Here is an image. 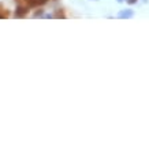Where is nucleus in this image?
Instances as JSON below:
<instances>
[{"label":"nucleus","mask_w":149,"mask_h":149,"mask_svg":"<svg viewBox=\"0 0 149 149\" xmlns=\"http://www.w3.org/2000/svg\"><path fill=\"white\" fill-rule=\"evenodd\" d=\"M27 10L26 8H22V7H18L17 11H15V17H23L25 14H26Z\"/></svg>","instance_id":"nucleus-3"},{"label":"nucleus","mask_w":149,"mask_h":149,"mask_svg":"<svg viewBox=\"0 0 149 149\" xmlns=\"http://www.w3.org/2000/svg\"><path fill=\"white\" fill-rule=\"evenodd\" d=\"M56 18H64V15L62 13H56V15H55Z\"/></svg>","instance_id":"nucleus-4"},{"label":"nucleus","mask_w":149,"mask_h":149,"mask_svg":"<svg viewBox=\"0 0 149 149\" xmlns=\"http://www.w3.org/2000/svg\"><path fill=\"white\" fill-rule=\"evenodd\" d=\"M134 15L133 10H122L120 13L118 14V18H122V19H129Z\"/></svg>","instance_id":"nucleus-1"},{"label":"nucleus","mask_w":149,"mask_h":149,"mask_svg":"<svg viewBox=\"0 0 149 149\" xmlns=\"http://www.w3.org/2000/svg\"><path fill=\"white\" fill-rule=\"evenodd\" d=\"M3 17H4V15H0V18H3Z\"/></svg>","instance_id":"nucleus-6"},{"label":"nucleus","mask_w":149,"mask_h":149,"mask_svg":"<svg viewBox=\"0 0 149 149\" xmlns=\"http://www.w3.org/2000/svg\"><path fill=\"white\" fill-rule=\"evenodd\" d=\"M27 4L30 6V7H37V6H42L45 4L48 0H26Z\"/></svg>","instance_id":"nucleus-2"},{"label":"nucleus","mask_w":149,"mask_h":149,"mask_svg":"<svg viewBox=\"0 0 149 149\" xmlns=\"http://www.w3.org/2000/svg\"><path fill=\"white\" fill-rule=\"evenodd\" d=\"M118 1H123V0H118Z\"/></svg>","instance_id":"nucleus-7"},{"label":"nucleus","mask_w":149,"mask_h":149,"mask_svg":"<svg viewBox=\"0 0 149 149\" xmlns=\"http://www.w3.org/2000/svg\"><path fill=\"white\" fill-rule=\"evenodd\" d=\"M129 4H134V3H137V0H126Z\"/></svg>","instance_id":"nucleus-5"}]
</instances>
